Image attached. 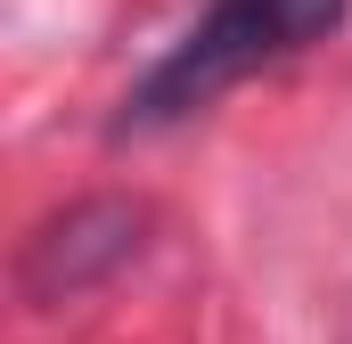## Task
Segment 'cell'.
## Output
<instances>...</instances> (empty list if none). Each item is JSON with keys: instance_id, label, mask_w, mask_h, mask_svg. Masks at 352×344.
Instances as JSON below:
<instances>
[{"instance_id": "obj_1", "label": "cell", "mask_w": 352, "mask_h": 344, "mask_svg": "<svg viewBox=\"0 0 352 344\" xmlns=\"http://www.w3.org/2000/svg\"><path fill=\"white\" fill-rule=\"evenodd\" d=\"M336 25H344V0H213V8L173 41V58L123 98V131L180 123V115L213 107L230 83H246V74L278 66V58L328 41Z\"/></svg>"}]
</instances>
